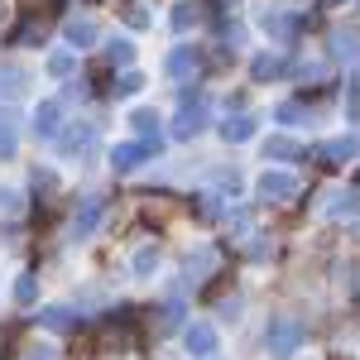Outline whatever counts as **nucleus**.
I'll return each instance as SVG.
<instances>
[{
  "mask_svg": "<svg viewBox=\"0 0 360 360\" xmlns=\"http://www.w3.org/2000/svg\"><path fill=\"white\" fill-rule=\"evenodd\" d=\"M303 336H307V327L298 322V317H274V322H269V332H264V346H269V356L288 360L298 346H303Z\"/></svg>",
  "mask_w": 360,
  "mask_h": 360,
  "instance_id": "obj_1",
  "label": "nucleus"
},
{
  "mask_svg": "<svg viewBox=\"0 0 360 360\" xmlns=\"http://www.w3.org/2000/svg\"><path fill=\"white\" fill-rule=\"evenodd\" d=\"M255 193L264 197V202H288V197L298 193V178H293V173H264V178L255 183Z\"/></svg>",
  "mask_w": 360,
  "mask_h": 360,
  "instance_id": "obj_2",
  "label": "nucleus"
},
{
  "mask_svg": "<svg viewBox=\"0 0 360 360\" xmlns=\"http://www.w3.org/2000/svg\"><path fill=\"white\" fill-rule=\"evenodd\" d=\"M207 130V106L202 101H188L183 111H178V120H173V139H193Z\"/></svg>",
  "mask_w": 360,
  "mask_h": 360,
  "instance_id": "obj_3",
  "label": "nucleus"
},
{
  "mask_svg": "<svg viewBox=\"0 0 360 360\" xmlns=\"http://www.w3.org/2000/svg\"><path fill=\"white\" fill-rule=\"evenodd\" d=\"M360 154V139H351V135H341V139H327V144H317V159L327 168H336V164H351Z\"/></svg>",
  "mask_w": 360,
  "mask_h": 360,
  "instance_id": "obj_4",
  "label": "nucleus"
},
{
  "mask_svg": "<svg viewBox=\"0 0 360 360\" xmlns=\"http://www.w3.org/2000/svg\"><path fill=\"white\" fill-rule=\"evenodd\" d=\"M183 341H188L193 356H217V327H212V322H193Z\"/></svg>",
  "mask_w": 360,
  "mask_h": 360,
  "instance_id": "obj_5",
  "label": "nucleus"
},
{
  "mask_svg": "<svg viewBox=\"0 0 360 360\" xmlns=\"http://www.w3.org/2000/svg\"><path fill=\"white\" fill-rule=\"evenodd\" d=\"M58 120H63V106H58V101H39V111H34V125H29V130H34L39 139H53L58 135Z\"/></svg>",
  "mask_w": 360,
  "mask_h": 360,
  "instance_id": "obj_6",
  "label": "nucleus"
},
{
  "mask_svg": "<svg viewBox=\"0 0 360 360\" xmlns=\"http://www.w3.org/2000/svg\"><path fill=\"white\" fill-rule=\"evenodd\" d=\"M91 139H96V125H72L68 135L58 139V149L72 159V154H86V149H91Z\"/></svg>",
  "mask_w": 360,
  "mask_h": 360,
  "instance_id": "obj_7",
  "label": "nucleus"
},
{
  "mask_svg": "<svg viewBox=\"0 0 360 360\" xmlns=\"http://www.w3.org/2000/svg\"><path fill=\"white\" fill-rule=\"evenodd\" d=\"M101 212H106V207H101L96 197H86V202H82V212L72 217V236H77V240H86V236L96 231V221H101Z\"/></svg>",
  "mask_w": 360,
  "mask_h": 360,
  "instance_id": "obj_8",
  "label": "nucleus"
},
{
  "mask_svg": "<svg viewBox=\"0 0 360 360\" xmlns=\"http://www.w3.org/2000/svg\"><path fill=\"white\" fill-rule=\"evenodd\" d=\"M197 63H202V58H197V49H173L164 68H168V77H193Z\"/></svg>",
  "mask_w": 360,
  "mask_h": 360,
  "instance_id": "obj_9",
  "label": "nucleus"
},
{
  "mask_svg": "<svg viewBox=\"0 0 360 360\" xmlns=\"http://www.w3.org/2000/svg\"><path fill=\"white\" fill-rule=\"evenodd\" d=\"M63 34H68L72 49H91V44H96V25H91V20H68Z\"/></svg>",
  "mask_w": 360,
  "mask_h": 360,
  "instance_id": "obj_10",
  "label": "nucleus"
},
{
  "mask_svg": "<svg viewBox=\"0 0 360 360\" xmlns=\"http://www.w3.org/2000/svg\"><path fill=\"white\" fill-rule=\"evenodd\" d=\"M332 53L346 58V63H356V58H360V34H356V29H336V34H332Z\"/></svg>",
  "mask_w": 360,
  "mask_h": 360,
  "instance_id": "obj_11",
  "label": "nucleus"
},
{
  "mask_svg": "<svg viewBox=\"0 0 360 360\" xmlns=\"http://www.w3.org/2000/svg\"><path fill=\"white\" fill-rule=\"evenodd\" d=\"M25 82H29V72L20 63H5V68H0V96H20Z\"/></svg>",
  "mask_w": 360,
  "mask_h": 360,
  "instance_id": "obj_12",
  "label": "nucleus"
},
{
  "mask_svg": "<svg viewBox=\"0 0 360 360\" xmlns=\"http://www.w3.org/2000/svg\"><path fill=\"white\" fill-rule=\"evenodd\" d=\"M298 154H303L298 139H288V135H269L264 139V159H298Z\"/></svg>",
  "mask_w": 360,
  "mask_h": 360,
  "instance_id": "obj_13",
  "label": "nucleus"
},
{
  "mask_svg": "<svg viewBox=\"0 0 360 360\" xmlns=\"http://www.w3.org/2000/svg\"><path fill=\"white\" fill-rule=\"evenodd\" d=\"M39 322H44V327H53V332H68V327H77V317H72V307H63V303L44 307V312H39Z\"/></svg>",
  "mask_w": 360,
  "mask_h": 360,
  "instance_id": "obj_14",
  "label": "nucleus"
},
{
  "mask_svg": "<svg viewBox=\"0 0 360 360\" xmlns=\"http://www.w3.org/2000/svg\"><path fill=\"white\" fill-rule=\"evenodd\" d=\"M139 159H144V144H115V149H111V164L120 168V173L139 168Z\"/></svg>",
  "mask_w": 360,
  "mask_h": 360,
  "instance_id": "obj_15",
  "label": "nucleus"
},
{
  "mask_svg": "<svg viewBox=\"0 0 360 360\" xmlns=\"http://www.w3.org/2000/svg\"><path fill=\"white\" fill-rule=\"evenodd\" d=\"M221 135L231 139V144H245V139L255 135V120H250V115H231V120L221 125Z\"/></svg>",
  "mask_w": 360,
  "mask_h": 360,
  "instance_id": "obj_16",
  "label": "nucleus"
},
{
  "mask_svg": "<svg viewBox=\"0 0 360 360\" xmlns=\"http://www.w3.org/2000/svg\"><path fill=\"white\" fill-rule=\"evenodd\" d=\"M327 212H332V217H360V193H336L332 202H327Z\"/></svg>",
  "mask_w": 360,
  "mask_h": 360,
  "instance_id": "obj_17",
  "label": "nucleus"
},
{
  "mask_svg": "<svg viewBox=\"0 0 360 360\" xmlns=\"http://www.w3.org/2000/svg\"><path fill=\"white\" fill-rule=\"evenodd\" d=\"M217 269V250H197V255H188V278H202Z\"/></svg>",
  "mask_w": 360,
  "mask_h": 360,
  "instance_id": "obj_18",
  "label": "nucleus"
},
{
  "mask_svg": "<svg viewBox=\"0 0 360 360\" xmlns=\"http://www.w3.org/2000/svg\"><path fill=\"white\" fill-rule=\"evenodd\" d=\"M202 20V5L197 0H178L173 5V29H188V25H197Z\"/></svg>",
  "mask_w": 360,
  "mask_h": 360,
  "instance_id": "obj_19",
  "label": "nucleus"
},
{
  "mask_svg": "<svg viewBox=\"0 0 360 360\" xmlns=\"http://www.w3.org/2000/svg\"><path fill=\"white\" fill-rule=\"evenodd\" d=\"M130 264H135V274H139V278H149L154 269H159V250H154V245L135 250V259H130Z\"/></svg>",
  "mask_w": 360,
  "mask_h": 360,
  "instance_id": "obj_20",
  "label": "nucleus"
},
{
  "mask_svg": "<svg viewBox=\"0 0 360 360\" xmlns=\"http://www.w3.org/2000/svg\"><path fill=\"white\" fill-rule=\"evenodd\" d=\"M106 58H111V63H120V68H130V63H135V44H130V39H111Z\"/></svg>",
  "mask_w": 360,
  "mask_h": 360,
  "instance_id": "obj_21",
  "label": "nucleus"
},
{
  "mask_svg": "<svg viewBox=\"0 0 360 360\" xmlns=\"http://www.w3.org/2000/svg\"><path fill=\"white\" fill-rule=\"evenodd\" d=\"M15 144H20V139H15V120H10V115H0V159H10V154H15Z\"/></svg>",
  "mask_w": 360,
  "mask_h": 360,
  "instance_id": "obj_22",
  "label": "nucleus"
},
{
  "mask_svg": "<svg viewBox=\"0 0 360 360\" xmlns=\"http://www.w3.org/2000/svg\"><path fill=\"white\" fill-rule=\"evenodd\" d=\"M130 125H135L139 135H154V139H159V115H154V111H135V115H130Z\"/></svg>",
  "mask_w": 360,
  "mask_h": 360,
  "instance_id": "obj_23",
  "label": "nucleus"
},
{
  "mask_svg": "<svg viewBox=\"0 0 360 360\" xmlns=\"http://www.w3.org/2000/svg\"><path fill=\"white\" fill-rule=\"evenodd\" d=\"M39 298V283H34V274H20V283H15V303H34Z\"/></svg>",
  "mask_w": 360,
  "mask_h": 360,
  "instance_id": "obj_24",
  "label": "nucleus"
},
{
  "mask_svg": "<svg viewBox=\"0 0 360 360\" xmlns=\"http://www.w3.org/2000/svg\"><path fill=\"white\" fill-rule=\"evenodd\" d=\"M274 120H283V125H293V120H307V106H303V101H283V106L274 111Z\"/></svg>",
  "mask_w": 360,
  "mask_h": 360,
  "instance_id": "obj_25",
  "label": "nucleus"
},
{
  "mask_svg": "<svg viewBox=\"0 0 360 360\" xmlns=\"http://www.w3.org/2000/svg\"><path fill=\"white\" fill-rule=\"evenodd\" d=\"M278 72H283V58H259V63H255V77H259V82H264V77H278Z\"/></svg>",
  "mask_w": 360,
  "mask_h": 360,
  "instance_id": "obj_26",
  "label": "nucleus"
},
{
  "mask_svg": "<svg viewBox=\"0 0 360 360\" xmlns=\"http://www.w3.org/2000/svg\"><path fill=\"white\" fill-rule=\"evenodd\" d=\"M139 86H144V77H139V72H125V77L115 82V96H135Z\"/></svg>",
  "mask_w": 360,
  "mask_h": 360,
  "instance_id": "obj_27",
  "label": "nucleus"
},
{
  "mask_svg": "<svg viewBox=\"0 0 360 360\" xmlns=\"http://www.w3.org/2000/svg\"><path fill=\"white\" fill-rule=\"evenodd\" d=\"M49 72H53V77H68V72H72V53H53L49 58Z\"/></svg>",
  "mask_w": 360,
  "mask_h": 360,
  "instance_id": "obj_28",
  "label": "nucleus"
},
{
  "mask_svg": "<svg viewBox=\"0 0 360 360\" xmlns=\"http://www.w3.org/2000/svg\"><path fill=\"white\" fill-rule=\"evenodd\" d=\"M259 25H264V34H288V29H293V20H283V15H264Z\"/></svg>",
  "mask_w": 360,
  "mask_h": 360,
  "instance_id": "obj_29",
  "label": "nucleus"
},
{
  "mask_svg": "<svg viewBox=\"0 0 360 360\" xmlns=\"http://www.w3.org/2000/svg\"><path fill=\"white\" fill-rule=\"evenodd\" d=\"M0 212H5V217H15V212H20V193L0 188Z\"/></svg>",
  "mask_w": 360,
  "mask_h": 360,
  "instance_id": "obj_30",
  "label": "nucleus"
},
{
  "mask_svg": "<svg viewBox=\"0 0 360 360\" xmlns=\"http://www.w3.org/2000/svg\"><path fill=\"white\" fill-rule=\"evenodd\" d=\"M125 20H130V29H144V25H149V15H144L139 5H130V10H125Z\"/></svg>",
  "mask_w": 360,
  "mask_h": 360,
  "instance_id": "obj_31",
  "label": "nucleus"
},
{
  "mask_svg": "<svg viewBox=\"0 0 360 360\" xmlns=\"http://www.w3.org/2000/svg\"><path fill=\"white\" fill-rule=\"evenodd\" d=\"M217 183H221L226 193H240V173H217Z\"/></svg>",
  "mask_w": 360,
  "mask_h": 360,
  "instance_id": "obj_32",
  "label": "nucleus"
},
{
  "mask_svg": "<svg viewBox=\"0 0 360 360\" xmlns=\"http://www.w3.org/2000/svg\"><path fill=\"white\" fill-rule=\"evenodd\" d=\"M5 20H10V10H5V0H0V25H5Z\"/></svg>",
  "mask_w": 360,
  "mask_h": 360,
  "instance_id": "obj_33",
  "label": "nucleus"
},
{
  "mask_svg": "<svg viewBox=\"0 0 360 360\" xmlns=\"http://www.w3.org/2000/svg\"><path fill=\"white\" fill-rule=\"evenodd\" d=\"M322 5H341V0H322Z\"/></svg>",
  "mask_w": 360,
  "mask_h": 360,
  "instance_id": "obj_34",
  "label": "nucleus"
}]
</instances>
